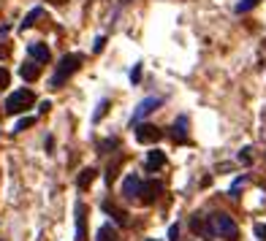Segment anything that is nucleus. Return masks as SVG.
I'll list each match as a JSON object with an SVG mask.
<instances>
[{"mask_svg": "<svg viewBox=\"0 0 266 241\" xmlns=\"http://www.w3.org/2000/svg\"><path fill=\"white\" fill-rule=\"evenodd\" d=\"M207 222L212 227V236H220V238H228V241L239 238V225L228 217V214L215 211V214H209V217H207Z\"/></svg>", "mask_w": 266, "mask_h": 241, "instance_id": "1", "label": "nucleus"}, {"mask_svg": "<svg viewBox=\"0 0 266 241\" xmlns=\"http://www.w3.org/2000/svg\"><path fill=\"white\" fill-rule=\"evenodd\" d=\"M79 65H82V55H65L63 60H60L55 76H52V87L60 90V87L68 82V76H74V73L79 71Z\"/></svg>", "mask_w": 266, "mask_h": 241, "instance_id": "2", "label": "nucleus"}, {"mask_svg": "<svg viewBox=\"0 0 266 241\" xmlns=\"http://www.w3.org/2000/svg\"><path fill=\"white\" fill-rule=\"evenodd\" d=\"M33 103H36V95H33L30 90H17V92L9 95V100H6V111L9 114H22L25 109H30Z\"/></svg>", "mask_w": 266, "mask_h": 241, "instance_id": "3", "label": "nucleus"}, {"mask_svg": "<svg viewBox=\"0 0 266 241\" xmlns=\"http://www.w3.org/2000/svg\"><path fill=\"white\" fill-rule=\"evenodd\" d=\"M163 103V100L161 98H144L142 100V103H139L136 106V109H133V117H130V125H139V122H142V119L144 117H150V114L152 111H155L158 109V106H161Z\"/></svg>", "mask_w": 266, "mask_h": 241, "instance_id": "4", "label": "nucleus"}, {"mask_svg": "<svg viewBox=\"0 0 266 241\" xmlns=\"http://www.w3.org/2000/svg\"><path fill=\"white\" fill-rule=\"evenodd\" d=\"M161 136H163V133L161 130H158L155 128V125H147V122H139L136 125V141L139 144H158V141H161Z\"/></svg>", "mask_w": 266, "mask_h": 241, "instance_id": "5", "label": "nucleus"}, {"mask_svg": "<svg viewBox=\"0 0 266 241\" xmlns=\"http://www.w3.org/2000/svg\"><path fill=\"white\" fill-rule=\"evenodd\" d=\"M142 179H139V173H128V176H125V182H122V195L128 198V200H133L139 195V192H142Z\"/></svg>", "mask_w": 266, "mask_h": 241, "instance_id": "6", "label": "nucleus"}, {"mask_svg": "<svg viewBox=\"0 0 266 241\" xmlns=\"http://www.w3.org/2000/svg\"><path fill=\"white\" fill-rule=\"evenodd\" d=\"M161 192H163V184L161 182H147V184H142V192H139V195H142V203H155L158 198H161Z\"/></svg>", "mask_w": 266, "mask_h": 241, "instance_id": "7", "label": "nucleus"}, {"mask_svg": "<svg viewBox=\"0 0 266 241\" xmlns=\"http://www.w3.org/2000/svg\"><path fill=\"white\" fill-rule=\"evenodd\" d=\"M76 241H87V209L76 203Z\"/></svg>", "mask_w": 266, "mask_h": 241, "instance_id": "8", "label": "nucleus"}, {"mask_svg": "<svg viewBox=\"0 0 266 241\" xmlns=\"http://www.w3.org/2000/svg\"><path fill=\"white\" fill-rule=\"evenodd\" d=\"M19 76H22V79H25V82H36V79H38V76H41V65H38V63H36V60H33V57H30V60H28V63H25V65H22V68H19Z\"/></svg>", "mask_w": 266, "mask_h": 241, "instance_id": "9", "label": "nucleus"}, {"mask_svg": "<svg viewBox=\"0 0 266 241\" xmlns=\"http://www.w3.org/2000/svg\"><path fill=\"white\" fill-rule=\"evenodd\" d=\"M171 138H174L177 144H185L188 141V117H177V122H174V133H171Z\"/></svg>", "mask_w": 266, "mask_h": 241, "instance_id": "10", "label": "nucleus"}, {"mask_svg": "<svg viewBox=\"0 0 266 241\" xmlns=\"http://www.w3.org/2000/svg\"><path fill=\"white\" fill-rule=\"evenodd\" d=\"M28 52H30V57L36 60V63H49V57H52V55H49V49H46V44H38V41H36V44H30V46H28Z\"/></svg>", "mask_w": 266, "mask_h": 241, "instance_id": "11", "label": "nucleus"}, {"mask_svg": "<svg viewBox=\"0 0 266 241\" xmlns=\"http://www.w3.org/2000/svg\"><path fill=\"white\" fill-rule=\"evenodd\" d=\"M103 211H106V214H111V217H114V222H117L119 227H125V225H128V211L117 209L114 203H109V200H106V203H103Z\"/></svg>", "mask_w": 266, "mask_h": 241, "instance_id": "12", "label": "nucleus"}, {"mask_svg": "<svg viewBox=\"0 0 266 241\" xmlns=\"http://www.w3.org/2000/svg\"><path fill=\"white\" fill-rule=\"evenodd\" d=\"M95 168H84L82 173H79V179H76V184H79V190H90V184L95 182Z\"/></svg>", "mask_w": 266, "mask_h": 241, "instance_id": "13", "label": "nucleus"}, {"mask_svg": "<svg viewBox=\"0 0 266 241\" xmlns=\"http://www.w3.org/2000/svg\"><path fill=\"white\" fill-rule=\"evenodd\" d=\"M190 227H193V233H204L207 238H212V227L207 219H201V217H193L190 219Z\"/></svg>", "mask_w": 266, "mask_h": 241, "instance_id": "14", "label": "nucleus"}, {"mask_svg": "<svg viewBox=\"0 0 266 241\" xmlns=\"http://www.w3.org/2000/svg\"><path fill=\"white\" fill-rule=\"evenodd\" d=\"M163 165H166V155H163V152H158V149H152L147 155V168L155 171V168H163Z\"/></svg>", "mask_w": 266, "mask_h": 241, "instance_id": "15", "label": "nucleus"}, {"mask_svg": "<svg viewBox=\"0 0 266 241\" xmlns=\"http://www.w3.org/2000/svg\"><path fill=\"white\" fill-rule=\"evenodd\" d=\"M98 241H117V230L111 225H101L98 227Z\"/></svg>", "mask_w": 266, "mask_h": 241, "instance_id": "16", "label": "nucleus"}, {"mask_svg": "<svg viewBox=\"0 0 266 241\" xmlns=\"http://www.w3.org/2000/svg\"><path fill=\"white\" fill-rule=\"evenodd\" d=\"M41 14H44V9H41V6H36V9H33V11H30V14H28V17H25V22H22V25H19V28H22V30H28V28H33V25H36V19H38V17H41Z\"/></svg>", "mask_w": 266, "mask_h": 241, "instance_id": "17", "label": "nucleus"}, {"mask_svg": "<svg viewBox=\"0 0 266 241\" xmlns=\"http://www.w3.org/2000/svg\"><path fill=\"white\" fill-rule=\"evenodd\" d=\"M258 3H261V0H239V3H236V14H247V11L255 9Z\"/></svg>", "mask_w": 266, "mask_h": 241, "instance_id": "18", "label": "nucleus"}, {"mask_svg": "<svg viewBox=\"0 0 266 241\" xmlns=\"http://www.w3.org/2000/svg\"><path fill=\"white\" fill-rule=\"evenodd\" d=\"M106 109H109V100H101V103H98V109H95V114H92V119H95V122H101Z\"/></svg>", "mask_w": 266, "mask_h": 241, "instance_id": "19", "label": "nucleus"}, {"mask_svg": "<svg viewBox=\"0 0 266 241\" xmlns=\"http://www.w3.org/2000/svg\"><path fill=\"white\" fill-rule=\"evenodd\" d=\"M33 125H36V119H33V117H25V119H19V122H17V133H22V130H28V128H33Z\"/></svg>", "mask_w": 266, "mask_h": 241, "instance_id": "20", "label": "nucleus"}, {"mask_svg": "<svg viewBox=\"0 0 266 241\" xmlns=\"http://www.w3.org/2000/svg\"><path fill=\"white\" fill-rule=\"evenodd\" d=\"M117 171H119V160H117L114 165H109V171H106V182H109V184L117 179Z\"/></svg>", "mask_w": 266, "mask_h": 241, "instance_id": "21", "label": "nucleus"}, {"mask_svg": "<svg viewBox=\"0 0 266 241\" xmlns=\"http://www.w3.org/2000/svg\"><path fill=\"white\" fill-rule=\"evenodd\" d=\"M139 79H142V63H136V65H133V71H130V82L136 84Z\"/></svg>", "mask_w": 266, "mask_h": 241, "instance_id": "22", "label": "nucleus"}, {"mask_svg": "<svg viewBox=\"0 0 266 241\" xmlns=\"http://www.w3.org/2000/svg\"><path fill=\"white\" fill-rule=\"evenodd\" d=\"M9 82H11L9 71H6V68H0V90H3V87H9Z\"/></svg>", "mask_w": 266, "mask_h": 241, "instance_id": "23", "label": "nucleus"}, {"mask_svg": "<svg viewBox=\"0 0 266 241\" xmlns=\"http://www.w3.org/2000/svg\"><path fill=\"white\" fill-rule=\"evenodd\" d=\"M239 163H244V165H250V163H252L250 149H242V152H239Z\"/></svg>", "mask_w": 266, "mask_h": 241, "instance_id": "24", "label": "nucleus"}, {"mask_svg": "<svg viewBox=\"0 0 266 241\" xmlns=\"http://www.w3.org/2000/svg\"><path fill=\"white\" fill-rule=\"evenodd\" d=\"M177 238H179V227L171 225V227H169V241H177Z\"/></svg>", "mask_w": 266, "mask_h": 241, "instance_id": "25", "label": "nucleus"}, {"mask_svg": "<svg viewBox=\"0 0 266 241\" xmlns=\"http://www.w3.org/2000/svg\"><path fill=\"white\" fill-rule=\"evenodd\" d=\"M255 236L266 241V225H255Z\"/></svg>", "mask_w": 266, "mask_h": 241, "instance_id": "26", "label": "nucleus"}, {"mask_svg": "<svg viewBox=\"0 0 266 241\" xmlns=\"http://www.w3.org/2000/svg\"><path fill=\"white\" fill-rule=\"evenodd\" d=\"M103 44H106V38L101 36V38H98V41H95V46H92V52H101V49H103Z\"/></svg>", "mask_w": 266, "mask_h": 241, "instance_id": "27", "label": "nucleus"}, {"mask_svg": "<svg viewBox=\"0 0 266 241\" xmlns=\"http://www.w3.org/2000/svg\"><path fill=\"white\" fill-rule=\"evenodd\" d=\"M49 109H52V103H49V100H44V103H41V109H38V111H41V114H46Z\"/></svg>", "mask_w": 266, "mask_h": 241, "instance_id": "28", "label": "nucleus"}, {"mask_svg": "<svg viewBox=\"0 0 266 241\" xmlns=\"http://www.w3.org/2000/svg\"><path fill=\"white\" fill-rule=\"evenodd\" d=\"M49 3H52V6H63V0H49Z\"/></svg>", "mask_w": 266, "mask_h": 241, "instance_id": "29", "label": "nucleus"}, {"mask_svg": "<svg viewBox=\"0 0 266 241\" xmlns=\"http://www.w3.org/2000/svg\"><path fill=\"white\" fill-rule=\"evenodd\" d=\"M6 55V46H0V57H3Z\"/></svg>", "mask_w": 266, "mask_h": 241, "instance_id": "30", "label": "nucleus"}, {"mask_svg": "<svg viewBox=\"0 0 266 241\" xmlns=\"http://www.w3.org/2000/svg\"><path fill=\"white\" fill-rule=\"evenodd\" d=\"M147 241H158V238H147Z\"/></svg>", "mask_w": 266, "mask_h": 241, "instance_id": "31", "label": "nucleus"}]
</instances>
